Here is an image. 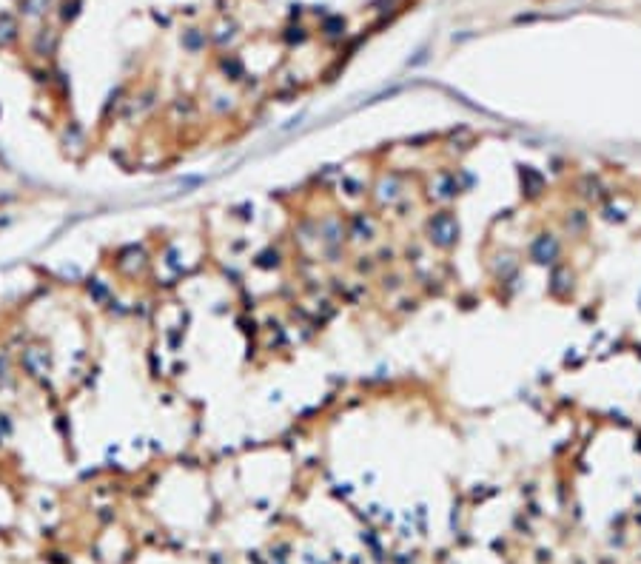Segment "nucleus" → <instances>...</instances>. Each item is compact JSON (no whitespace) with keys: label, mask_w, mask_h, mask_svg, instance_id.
Here are the masks:
<instances>
[{"label":"nucleus","mask_w":641,"mask_h":564,"mask_svg":"<svg viewBox=\"0 0 641 564\" xmlns=\"http://www.w3.org/2000/svg\"><path fill=\"white\" fill-rule=\"evenodd\" d=\"M20 365L26 370V376H32V379H43V376L52 370V357L43 348H26L20 354Z\"/></svg>","instance_id":"nucleus-1"},{"label":"nucleus","mask_w":641,"mask_h":564,"mask_svg":"<svg viewBox=\"0 0 641 564\" xmlns=\"http://www.w3.org/2000/svg\"><path fill=\"white\" fill-rule=\"evenodd\" d=\"M431 234H442V237H439V242H442V245H450V242H453V237H456V226H453V219H450L448 214L436 217L434 223H431Z\"/></svg>","instance_id":"nucleus-2"},{"label":"nucleus","mask_w":641,"mask_h":564,"mask_svg":"<svg viewBox=\"0 0 641 564\" xmlns=\"http://www.w3.org/2000/svg\"><path fill=\"white\" fill-rule=\"evenodd\" d=\"M88 294L95 297L97 302H103V299L109 297V285H106V282H100V279H91V282H88Z\"/></svg>","instance_id":"nucleus-3"},{"label":"nucleus","mask_w":641,"mask_h":564,"mask_svg":"<svg viewBox=\"0 0 641 564\" xmlns=\"http://www.w3.org/2000/svg\"><path fill=\"white\" fill-rule=\"evenodd\" d=\"M9 382H12V362L3 354V357H0V385H9Z\"/></svg>","instance_id":"nucleus-4"},{"label":"nucleus","mask_w":641,"mask_h":564,"mask_svg":"<svg viewBox=\"0 0 641 564\" xmlns=\"http://www.w3.org/2000/svg\"><path fill=\"white\" fill-rule=\"evenodd\" d=\"M12 430H15V425H12L9 414H0V442H6V439L12 436Z\"/></svg>","instance_id":"nucleus-5"}]
</instances>
